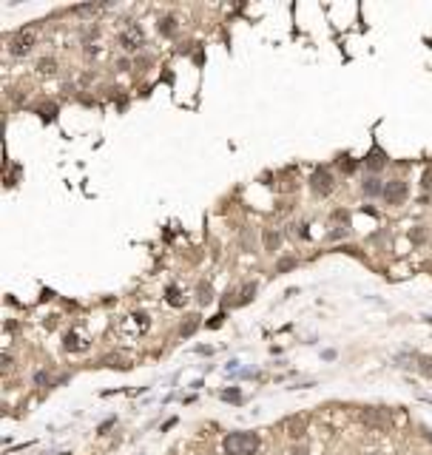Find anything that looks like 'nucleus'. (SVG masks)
Instances as JSON below:
<instances>
[{
	"mask_svg": "<svg viewBox=\"0 0 432 455\" xmlns=\"http://www.w3.org/2000/svg\"><path fill=\"white\" fill-rule=\"evenodd\" d=\"M168 305H174V308H179L182 305V293H179V288H168Z\"/></svg>",
	"mask_w": 432,
	"mask_h": 455,
	"instance_id": "nucleus-16",
	"label": "nucleus"
},
{
	"mask_svg": "<svg viewBox=\"0 0 432 455\" xmlns=\"http://www.w3.org/2000/svg\"><path fill=\"white\" fill-rule=\"evenodd\" d=\"M111 424H114V418H108V421H102V424H100V433H105V430H108Z\"/></svg>",
	"mask_w": 432,
	"mask_h": 455,
	"instance_id": "nucleus-25",
	"label": "nucleus"
},
{
	"mask_svg": "<svg viewBox=\"0 0 432 455\" xmlns=\"http://www.w3.org/2000/svg\"><path fill=\"white\" fill-rule=\"evenodd\" d=\"M159 32L162 34H174L177 32V17H162V20H159Z\"/></svg>",
	"mask_w": 432,
	"mask_h": 455,
	"instance_id": "nucleus-12",
	"label": "nucleus"
},
{
	"mask_svg": "<svg viewBox=\"0 0 432 455\" xmlns=\"http://www.w3.org/2000/svg\"><path fill=\"white\" fill-rule=\"evenodd\" d=\"M211 299H214V296H211V285H205V282H202V285H199V302H202V305H208Z\"/></svg>",
	"mask_w": 432,
	"mask_h": 455,
	"instance_id": "nucleus-19",
	"label": "nucleus"
},
{
	"mask_svg": "<svg viewBox=\"0 0 432 455\" xmlns=\"http://www.w3.org/2000/svg\"><path fill=\"white\" fill-rule=\"evenodd\" d=\"M142 43H145V32H142L137 23H128V26L119 32V46L125 51H137Z\"/></svg>",
	"mask_w": 432,
	"mask_h": 455,
	"instance_id": "nucleus-3",
	"label": "nucleus"
},
{
	"mask_svg": "<svg viewBox=\"0 0 432 455\" xmlns=\"http://www.w3.org/2000/svg\"><path fill=\"white\" fill-rule=\"evenodd\" d=\"M222 447H225V455H256L259 453V435L256 433H231Z\"/></svg>",
	"mask_w": 432,
	"mask_h": 455,
	"instance_id": "nucleus-1",
	"label": "nucleus"
},
{
	"mask_svg": "<svg viewBox=\"0 0 432 455\" xmlns=\"http://www.w3.org/2000/svg\"><path fill=\"white\" fill-rule=\"evenodd\" d=\"M338 168H341V171H353V168H355V163H353L350 157H341V160H338Z\"/></svg>",
	"mask_w": 432,
	"mask_h": 455,
	"instance_id": "nucleus-21",
	"label": "nucleus"
},
{
	"mask_svg": "<svg viewBox=\"0 0 432 455\" xmlns=\"http://www.w3.org/2000/svg\"><path fill=\"white\" fill-rule=\"evenodd\" d=\"M279 242H282V236H279L276 230H265V248H267V250H276V248H279Z\"/></svg>",
	"mask_w": 432,
	"mask_h": 455,
	"instance_id": "nucleus-11",
	"label": "nucleus"
},
{
	"mask_svg": "<svg viewBox=\"0 0 432 455\" xmlns=\"http://www.w3.org/2000/svg\"><path fill=\"white\" fill-rule=\"evenodd\" d=\"M0 370H3V373L12 370V356H0Z\"/></svg>",
	"mask_w": 432,
	"mask_h": 455,
	"instance_id": "nucleus-23",
	"label": "nucleus"
},
{
	"mask_svg": "<svg viewBox=\"0 0 432 455\" xmlns=\"http://www.w3.org/2000/svg\"><path fill=\"white\" fill-rule=\"evenodd\" d=\"M418 370H421L424 375H432V358L430 356H421V358H418Z\"/></svg>",
	"mask_w": 432,
	"mask_h": 455,
	"instance_id": "nucleus-18",
	"label": "nucleus"
},
{
	"mask_svg": "<svg viewBox=\"0 0 432 455\" xmlns=\"http://www.w3.org/2000/svg\"><path fill=\"white\" fill-rule=\"evenodd\" d=\"M88 344H85V339L80 336V333H66V350H85Z\"/></svg>",
	"mask_w": 432,
	"mask_h": 455,
	"instance_id": "nucleus-9",
	"label": "nucleus"
},
{
	"mask_svg": "<svg viewBox=\"0 0 432 455\" xmlns=\"http://www.w3.org/2000/svg\"><path fill=\"white\" fill-rule=\"evenodd\" d=\"M407 196H410V185H407L404 179H393V182L384 185V199H387L390 205H401Z\"/></svg>",
	"mask_w": 432,
	"mask_h": 455,
	"instance_id": "nucleus-4",
	"label": "nucleus"
},
{
	"mask_svg": "<svg viewBox=\"0 0 432 455\" xmlns=\"http://www.w3.org/2000/svg\"><path fill=\"white\" fill-rule=\"evenodd\" d=\"M364 194H367V196L384 194V188H381V185H378V179H367V182H364Z\"/></svg>",
	"mask_w": 432,
	"mask_h": 455,
	"instance_id": "nucleus-15",
	"label": "nucleus"
},
{
	"mask_svg": "<svg viewBox=\"0 0 432 455\" xmlns=\"http://www.w3.org/2000/svg\"><path fill=\"white\" fill-rule=\"evenodd\" d=\"M290 268H296V259H282L279 268H276V273H284V270H290Z\"/></svg>",
	"mask_w": 432,
	"mask_h": 455,
	"instance_id": "nucleus-20",
	"label": "nucleus"
},
{
	"mask_svg": "<svg viewBox=\"0 0 432 455\" xmlns=\"http://www.w3.org/2000/svg\"><path fill=\"white\" fill-rule=\"evenodd\" d=\"M37 68H40V74H54V71H57V63H54L51 57H43V60L37 63Z\"/></svg>",
	"mask_w": 432,
	"mask_h": 455,
	"instance_id": "nucleus-14",
	"label": "nucleus"
},
{
	"mask_svg": "<svg viewBox=\"0 0 432 455\" xmlns=\"http://www.w3.org/2000/svg\"><path fill=\"white\" fill-rule=\"evenodd\" d=\"M34 43H37V34H34V29H23V32H17L15 37H12L9 51H12L15 57H26V54L34 49Z\"/></svg>",
	"mask_w": 432,
	"mask_h": 455,
	"instance_id": "nucleus-2",
	"label": "nucleus"
},
{
	"mask_svg": "<svg viewBox=\"0 0 432 455\" xmlns=\"http://www.w3.org/2000/svg\"><path fill=\"white\" fill-rule=\"evenodd\" d=\"M367 168H370V171H381L384 168V163H387V157H384V151L378 145L373 148V151H370V154H367Z\"/></svg>",
	"mask_w": 432,
	"mask_h": 455,
	"instance_id": "nucleus-8",
	"label": "nucleus"
},
{
	"mask_svg": "<svg viewBox=\"0 0 432 455\" xmlns=\"http://www.w3.org/2000/svg\"><path fill=\"white\" fill-rule=\"evenodd\" d=\"M196 327H199V316H188V322H182L179 333H182V336H194V333H196Z\"/></svg>",
	"mask_w": 432,
	"mask_h": 455,
	"instance_id": "nucleus-10",
	"label": "nucleus"
},
{
	"mask_svg": "<svg viewBox=\"0 0 432 455\" xmlns=\"http://www.w3.org/2000/svg\"><path fill=\"white\" fill-rule=\"evenodd\" d=\"M361 418H364L367 424H373V427H384V424H390L387 421V415H384L378 407H367L364 413H361Z\"/></svg>",
	"mask_w": 432,
	"mask_h": 455,
	"instance_id": "nucleus-7",
	"label": "nucleus"
},
{
	"mask_svg": "<svg viewBox=\"0 0 432 455\" xmlns=\"http://www.w3.org/2000/svg\"><path fill=\"white\" fill-rule=\"evenodd\" d=\"M105 364H108V367H119V370H128V367H131L122 356H108L105 358Z\"/></svg>",
	"mask_w": 432,
	"mask_h": 455,
	"instance_id": "nucleus-17",
	"label": "nucleus"
},
{
	"mask_svg": "<svg viewBox=\"0 0 432 455\" xmlns=\"http://www.w3.org/2000/svg\"><path fill=\"white\" fill-rule=\"evenodd\" d=\"M253 296H256V285H245V288H242V296L236 299V305H248Z\"/></svg>",
	"mask_w": 432,
	"mask_h": 455,
	"instance_id": "nucleus-13",
	"label": "nucleus"
},
{
	"mask_svg": "<svg viewBox=\"0 0 432 455\" xmlns=\"http://www.w3.org/2000/svg\"><path fill=\"white\" fill-rule=\"evenodd\" d=\"M424 188H432V171H427V174H424Z\"/></svg>",
	"mask_w": 432,
	"mask_h": 455,
	"instance_id": "nucleus-24",
	"label": "nucleus"
},
{
	"mask_svg": "<svg viewBox=\"0 0 432 455\" xmlns=\"http://www.w3.org/2000/svg\"><path fill=\"white\" fill-rule=\"evenodd\" d=\"M310 188H313L318 196H327L333 191V174L330 171H324V168L313 171V177H310Z\"/></svg>",
	"mask_w": 432,
	"mask_h": 455,
	"instance_id": "nucleus-5",
	"label": "nucleus"
},
{
	"mask_svg": "<svg viewBox=\"0 0 432 455\" xmlns=\"http://www.w3.org/2000/svg\"><path fill=\"white\" fill-rule=\"evenodd\" d=\"M57 117V105H46L43 108V120H54Z\"/></svg>",
	"mask_w": 432,
	"mask_h": 455,
	"instance_id": "nucleus-22",
	"label": "nucleus"
},
{
	"mask_svg": "<svg viewBox=\"0 0 432 455\" xmlns=\"http://www.w3.org/2000/svg\"><path fill=\"white\" fill-rule=\"evenodd\" d=\"M282 427L290 438H301L307 433V415H290V418H284Z\"/></svg>",
	"mask_w": 432,
	"mask_h": 455,
	"instance_id": "nucleus-6",
	"label": "nucleus"
}]
</instances>
